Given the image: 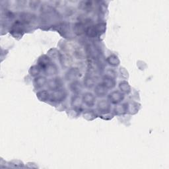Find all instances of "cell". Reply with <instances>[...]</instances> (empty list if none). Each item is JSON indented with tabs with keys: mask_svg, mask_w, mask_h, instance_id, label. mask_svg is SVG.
Instances as JSON below:
<instances>
[{
	"mask_svg": "<svg viewBox=\"0 0 169 169\" xmlns=\"http://www.w3.org/2000/svg\"><path fill=\"white\" fill-rule=\"evenodd\" d=\"M46 82V80L44 77H39L36 78L35 80H34V85H35V87L39 88V87H41L44 85Z\"/></svg>",
	"mask_w": 169,
	"mask_h": 169,
	"instance_id": "12",
	"label": "cell"
},
{
	"mask_svg": "<svg viewBox=\"0 0 169 169\" xmlns=\"http://www.w3.org/2000/svg\"><path fill=\"white\" fill-rule=\"evenodd\" d=\"M95 83V79L92 76H87L84 79V83H85V85L87 87H92L94 84Z\"/></svg>",
	"mask_w": 169,
	"mask_h": 169,
	"instance_id": "15",
	"label": "cell"
},
{
	"mask_svg": "<svg viewBox=\"0 0 169 169\" xmlns=\"http://www.w3.org/2000/svg\"><path fill=\"white\" fill-rule=\"evenodd\" d=\"M81 5L83 9H89L92 5V1H82L81 3Z\"/></svg>",
	"mask_w": 169,
	"mask_h": 169,
	"instance_id": "18",
	"label": "cell"
},
{
	"mask_svg": "<svg viewBox=\"0 0 169 169\" xmlns=\"http://www.w3.org/2000/svg\"><path fill=\"white\" fill-rule=\"evenodd\" d=\"M102 84L104 86H105L108 89H112L115 86V81L112 77L107 76L103 78Z\"/></svg>",
	"mask_w": 169,
	"mask_h": 169,
	"instance_id": "6",
	"label": "cell"
},
{
	"mask_svg": "<svg viewBox=\"0 0 169 169\" xmlns=\"http://www.w3.org/2000/svg\"><path fill=\"white\" fill-rule=\"evenodd\" d=\"M83 101L84 104H86L87 106H93L95 104V98L92 93H87L83 96Z\"/></svg>",
	"mask_w": 169,
	"mask_h": 169,
	"instance_id": "4",
	"label": "cell"
},
{
	"mask_svg": "<svg viewBox=\"0 0 169 169\" xmlns=\"http://www.w3.org/2000/svg\"><path fill=\"white\" fill-rule=\"evenodd\" d=\"M71 89L73 92H75L76 93H79L81 89L80 83L79 82H77V81H75V82H73L71 84Z\"/></svg>",
	"mask_w": 169,
	"mask_h": 169,
	"instance_id": "16",
	"label": "cell"
},
{
	"mask_svg": "<svg viewBox=\"0 0 169 169\" xmlns=\"http://www.w3.org/2000/svg\"><path fill=\"white\" fill-rule=\"evenodd\" d=\"M79 76H80V72L79 71V70L76 68H73L67 72L66 75V77L67 80H71L76 79V78L79 77Z\"/></svg>",
	"mask_w": 169,
	"mask_h": 169,
	"instance_id": "8",
	"label": "cell"
},
{
	"mask_svg": "<svg viewBox=\"0 0 169 169\" xmlns=\"http://www.w3.org/2000/svg\"><path fill=\"white\" fill-rule=\"evenodd\" d=\"M109 100L113 104H118L124 98V94L119 91L112 92L110 95H109Z\"/></svg>",
	"mask_w": 169,
	"mask_h": 169,
	"instance_id": "2",
	"label": "cell"
},
{
	"mask_svg": "<svg viewBox=\"0 0 169 169\" xmlns=\"http://www.w3.org/2000/svg\"><path fill=\"white\" fill-rule=\"evenodd\" d=\"M107 62L109 64L112 65V66H116V65L120 64V60H119L117 56L115 55L109 56L107 59Z\"/></svg>",
	"mask_w": 169,
	"mask_h": 169,
	"instance_id": "10",
	"label": "cell"
},
{
	"mask_svg": "<svg viewBox=\"0 0 169 169\" xmlns=\"http://www.w3.org/2000/svg\"><path fill=\"white\" fill-rule=\"evenodd\" d=\"M37 97L41 101H46L50 98V95L48 93L46 90H42L37 93Z\"/></svg>",
	"mask_w": 169,
	"mask_h": 169,
	"instance_id": "13",
	"label": "cell"
},
{
	"mask_svg": "<svg viewBox=\"0 0 169 169\" xmlns=\"http://www.w3.org/2000/svg\"><path fill=\"white\" fill-rule=\"evenodd\" d=\"M65 96H66V93L63 91V90H61L59 89L54 90V93L50 96V99L51 101L53 102H59L64 101Z\"/></svg>",
	"mask_w": 169,
	"mask_h": 169,
	"instance_id": "1",
	"label": "cell"
},
{
	"mask_svg": "<svg viewBox=\"0 0 169 169\" xmlns=\"http://www.w3.org/2000/svg\"><path fill=\"white\" fill-rule=\"evenodd\" d=\"M40 69L39 66H33L30 70V73L32 76H36L39 75Z\"/></svg>",
	"mask_w": 169,
	"mask_h": 169,
	"instance_id": "17",
	"label": "cell"
},
{
	"mask_svg": "<svg viewBox=\"0 0 169 169\" xmlns=\"http://www.w3.org/2000/svg\"><path fill=\"white\" fill-rule=\"evenodd\" d=\"M62 81L59 78H55L49 81L48 86L53 90H57L60 89L62 87Z\"/></svg>",
	"mask_w": 169,
	"mask_h": 169,
	"instance_id": "5",
	"label": "cell"
},
{
	"mask_svg": "<svg viewBox=\"0 0 169 169\" xmlns=\"http://www.w3.org/2000/svg\"><path fill=\"white\" fill-rule=\"evenodd\" d=\"M98 109L101 112H107L110 110V105L107 101H102L99 102Z\"/></svg>",
	"mask_w": 169,
	"mask_h": 169,
	"instance_id": "9",
	"label": "cell"
},
{
	"mask_svg": "<svg viewBox=\"0 0 169 169\" xmlns=\"http://www.w3.org/2000/svg\"><path fill=\"white\" fill-rule=\"evenodd\" d=\"M119 88L121 90V91L124 93H129L130 92V86L128 83L126 81H123L120 83Z\"/></svg>",
	"mask_w": 169,
	"mask_h": 169,
	"instance_id": "11",
	"label": "cell"
},
{
	"mask_svg": "<svg viewBox=\"0 0 169 169\" xmlns=\"http://www.w3.org/2000/svg\"><path fill=\"white\" fill-rule=\"evenodd\" d=\"M127 110V106L126 104L118 105L116 108H115L116 113L118 114H122L126 112Z\"/></svg>",
	"mask_w": 169,
	"mask_h": 169,
	"instance_id": "14",
	"label": "cell"
},
{
	"mask_svg": "<svg viewBox=\"0 0 169 169\" xmlns=\"http://www.w3.org/2000/svg\"><path fill=\"white\" fill-rule=\"evenodd\" d=\"M50 65H51V62L48 57H47L46 56H42V57L40 58L38 65L40 69L45 70Z\"/></svg>",
	"mask_w": 169,
	"mask_h": 169,
	"instance_id": "3",
	"label": "cell"
},
{
	"mask_svg": "<svg viewBox=\"0 0 169 169\" xmlns=\"http://www.w3.org/2000/svg\"><path fill=\"white\" fill-rule=\"evenodd\" d=\"M107 90L108 89L101 83L96 86L95 92L96 94V95H98L99 96H103L107 93Z\"/></svg>",
	"mask_w": 169,
	"mask_h": 169,
	"instance_id": "7",
	"label": "cell"
}]
</instances>
